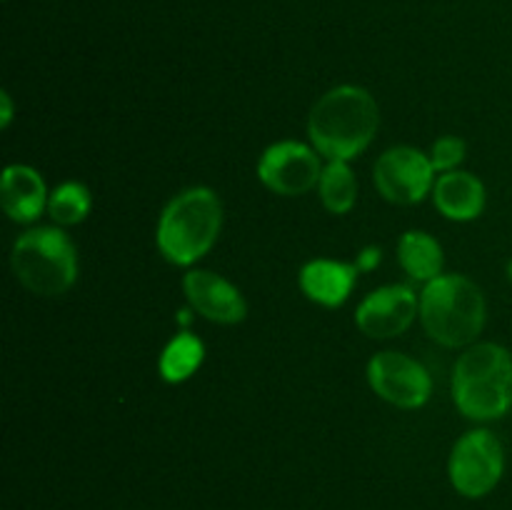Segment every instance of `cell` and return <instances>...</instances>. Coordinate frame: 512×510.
<instances>
[{
  "mask_svg": "<svg viewBox=\"0 0 512 510\" xmlns=\"http://www.w3.org/2000/svg\"><path fill=\"white\" fill-rule=\"evenodd\" d=\"M380 110L373 95L358 85H338L313 105L308 135L313 148L328 160H353L375 138Z\"/></svg>",
  "mask_w": 512,
  "mask_h": 510,
  "instance_id": "cell-1",
  "label": "cell"
},
{
  "mask_svg": "<svg viewBox=\"0 0 512 510\" xmlns=\"http://www.w3.org/2000/svg\"><path fill=\"white\" fill-rule=\"evenodd\" d=\"M223 228V205L210 188H188L175 195L158 220V248L173 265L198 263L218 240Z\"/></svg>",
  "mask_w": 512,
  "mask_h": 510,
  "instance_id": "cell-2",
  "label": "cell"
},
{
  "mask_svg": "<svg viewBox=\"0 0 512 510\" xmlns=\"http://www.w3.org/2000/svg\"><path fill=\"white\" fill-rule=\"evenodd\" d=\"M453 400L470 420L503 418L512 408V353L498 343L470 345L455 363Z\"/></svg>",
  "mask_w": 512,
  "mask_h": 510,
  "instance_id": "cell-3",
  "label": "cell"
},
{
  "mask_svg": "<svg viewBox=\"0 0 512 510\" xmlns=\"http://www.w3.org/2000/svg\"><path fill=\"white\" fill-rule=\"evenodd\" d=\"M485 295L465 275H440L420 293V320L435 343L465 348L485 328Z\"/></svg>",
  "mask_w": 512,
  "mask_h": 510,
  "instance_id": "cell-4",
  "label": "cell"
},
{
  "mask_svg": "<svg viewBox=\"0 0 512 510\" xmlns=\"http://www.w3.org/2000/svg\"><path fill=\"white\" fill-rule=\"evenodd\" d=\"M10 265L30 293L55 298L68 293L78 278V250L63 230L43 225L15 240Z\"/></svg>",
  "mask_w": 512,
  "mask_h": 510,
  "instance_id": "cell-5",
  "label": "cell"
},
{
  "mask_svg": "<svg viewBox=\"0 0 512 510\" xmlns=\"http://www.w3.org/2000/svg\"><path fill=\"white\" fill-rule=\"evenodd\" d=\"M450 483L465 498H483L505 473V450L498 435L478 428L453 445L448 463Z\"/></svg>",
  "mask_w": 512,
  "mask_h": 510,
  "instance_id": "cell-6",
  "label": "cell"
},
{
  "mask_svg": "<svg viewBox=\"0 0 512 510\" xmlns=\"http://www.w3.org/2000/svg\"><path fill=\"white\" fill-rule=\"evenodd\" d=\"M435 173L438 170L430 163V155L410 145H398L380 155L373 178L385 200L395 205H415L433 193Z\"/></svg>",
  "mask_w": 512,
  "mask_h": 510,
  "instance_id": "cell-7",
  "label": "cell"
},
{
  "mask_svg": "<svg viewBox=\"0 0 512 510\" xmlns=\"http://www.w3.org/2000/svg\"><path fill=\"white\" fill-rule=\"evenodd\" d=\"M368 380L370 388L380 398L405 410L425 405L433 393V380L428 370L418 360L398 350H383L373 355L368 363Z\"/></svg>",
  "mask_w": 512,
  "mask_h": 510,
  "instance_id": "cell-8",
  "label": "cell"
},
{
  "mask_svg": "<svg viewBox=\"0 0 512 510\" xmlns=\"http://www.w3.org/2000/svg\"><path fill=\"white\" fill-rule=\"evenodd\" d=\"M318 150L298 140H283L270 145L258 163V178L268 190L278 195H305L320 183Z\"/></svg>",
  "mask_w": 512,
  "mask_h": 510,
  "instance_id": "cell-9",
  "label": "cell"
},
{
  "mask_svg": "<svg viewBox=\"0 0 512 510\" xmlns=\"http://www.w3.org/2000/svg\"><path fill=\"white\" fill-rule=\"evenodd\" d=\"M420 298L408 285H385L373 290L355 310V325L368 338H395L413 325Z\"/></svg>",
  "mask_w": 512,
  "mask_h": 510,
  "instance_id": "cell-10",
  "label": "cell"
},
{
  "mask_svg": "<svg viewBox=\"0 0 512 510\" xmlns=\"http://www.w3.org/2000/svg\"><path fill=\"white\" fill-rule=\"evenodd\" d=\"M183 290L190 308L213 323L235 325L248 315V305L240 290L218 273L190 270L183 280Z\"/></svg>",
  "mask_w": 512,
  "mask_h": 510,
  "instance_id": "cell-11",
  "label": "cell"
},
{
  "mask_svg": "<svg viewBox=\"0 0 512 510\" xmlns=\"http://www.w3.org/2000/svg\"><path fill=\"white\" fill-rule=\"evenodd\" d=\"M48 188L40 173L30 165H8L0 185V203L15 223H33L48 208Z\"/></svg>",
  "mask_w": 512,
  "mask_h": 510,
  "instance_id": "cell-12",
  "label": "cell"
},
{
  "mask_svg": "<svg viewBox=\"0 0 512 510\" xmlns=\"http://www.w3.org/2000/svg\"><path fill=\"white\" fill-rule=\"evenodd\" d=\"M358 280V268L355 263H343V260L318 258L310 260L300 270V288L313 303L325 305V308H338L350 298Z\"/></svg>",
  "mask_w": 512,
  "mask_h": 510,
  "instance_id": "cell-13",
  "label": "cell"
},
{
  "mask_svg": "<svg viewBox=\"0 0 512 510\" xmlns=\"http://www.w3.org/2000/svg\"><path fill=\"white\" fill-rule=\"evenodd\" d=\"M435 208L448 220L468 223L485 210V185L465 170H450L435 180Z\"/></svg>",
  "mask_w": 512,
  "mask_h": 510,
  "instance_id": "cell-14",
  "label": "cell"
},
{
  "mask_svg": "<svg viewBox=\"0 0 512 510\" xmlns=\"http://www.w3.org/2000/svg\"><path fill=\"white\" fill-rule=\"evenodd\" d=\"M398 260L405 273L420 283L443 275V248L438 240L423 230H408L398 243Z\"/></svg>",
  "mask_w": 512,
  "mask_h": 510,
  "instance_id": "cell-15",
  "label": "cell"
},
{
  "mask_svg": "<svg viewBox=\"0 0 512 510\" xmlns=\"http://www.w3.org/2000/svg\"><path fill=\"white\" fill-rule=\"evenodd\" d=\"M205 345L190 330H180L160 353V375L165 383H183L203 365Z\"/></svg>",
  "mask_w": 512,
  "mask_h": 510,
  "instance_id": "cell-16",
  "label": "cell"
},
{
  "mask_svg": "<svg viewBox=\"0 0 512 510\" xmlns=\"http://www.w3.org/2000/svg\"><path fill=\"white\" fill-rule=\"evenodd\" d=\"M320 200L325 208L335 215H345L353 210L358 200V180H355L353 168L345 160H330L320 175Z\"/></svg>",
  "mask_w": 512,
  "mask_h": 510,
  "instance_id": "cell-17",
  "label": "cell"
},
{
  "mask_svg": "<svg viewBox=\"0 0 512 510\" xmlns=\"http://www.w3.org/2000/svg\"><path fill=\"white\" fill-rule=\"evenodd\" d=\"M90 208H93V198H90V190L83 183H63L60 188H55L50 193L48 200V213L60 228L65 225H78L88 218Z\"/></svg>",
  "mask_w": 512,
  "mask_h": 510,
  "instance_id": "cell-18",
  "label": "cell"
},
{
  "mask_svg": "<svg viewBox=\"0 0 512 510\" xmlns=\"http://www.w3.org/2000/svg\"><path fill=\"white\" fill-rule=\"evenodd\" d=\"M465 143L455 135H445V138L435 140L433 150H430V163L440 173H450V170L458 168L465 160Z\"/></svg>",
  "mask_w": 512,
  "mask_h": 510,
  "instance_id": "cell-19",
  "label": "cell"
},
{
  "mask_svg": "<svg viewBox=\"0 0 512 510\" xmlns=\"http://www.w3.org/2000/svg\"><path fill=\"white\" fill-rule=\"evenodd\" d=\"M380 260H383V253H380V248H373V245H370V248H363L358 253L355 268H358V270H373V268H378Z\"/></svg>",
  "mask_w": 512,
  "mask_h": 510,
  "instance_id": "cell-20",
  "label": "cell"
},
{
  "mask_svg": "<svg viewBox=\"0 0 512 510\" xmlns=\"http://www.w3.org/2000/svg\"><path fill=\"white\" fill-rule=\"evenodd\" d=\"M0 103H3V118H0V125H3V128H8L10 118H13V105H10V95L0 93Z\"/></svg>",
  "mask_w": 512,
  "mask_h": 510,
  "instance_id": "cell-21",
  "label": "cell"
},
{
  "mask_svg": "<svg viewBox=\"0 0 512 510\" xmlns=\"http://www.w3.org/2000/svg\"><path fill=\"white\" fill-rule=\"evenodd\" d=\"M508 278H510V283H512V260L508 263Z\"/></svg>",
  "mask_w": 512,
  "mask_h": 510,
  "instance_id": "cell-22",
  "label": "cell"
}]
</instances>
